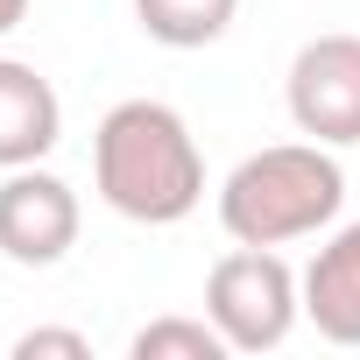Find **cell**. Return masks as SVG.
I'll return each mask as SVG.
<instances>
[{
	"mask_svg": "<svg viewBox=\"0 0 360 360\" xmlns=\"http://www.w3.org/2000/svg\"><path fill=\"white\" fill-rule=\"evenodd\" d=\"M78 248V191L57 169L22 162L0 176V255L15 269H57Z\"/></svg>",
	"mask_w": 360,
	"mask_h": 360,
	"instance_id": "obj_5",
	"label": "cell"
},
{
	"mask_svg": "<svg viewBox=\"0 0 360 360\" xmlns=\"http://www.w3.org/2000/svg\"><path fill=\"white\" fill-rule=\"evenodd\" d=\"M346 205V169L325 141H276L226 169L219 184V226L240 248H290L318 226H332Z\"/></svg>",
	"mask_w": 360,
	"mask_h": 360,
	"instance_id": "obj_2",
	"label": "cell"
},
{
	"mask_svg": "<svg viewBox=\"0 0 360 360\" xmlns=\"http://www.w3.org/2000/svg\"><path fill=\"white\" fill-rule=\"evenodd\" d=\"M64 141V99L57 85L22 64V57H0V169H22L43 162Z\"/></svg>",
	"mask_w": 360,
	"mask_h": 360,
	"instance_id": "obj_6",
	"label": "cell"
},
{
	"mask_svg": "<svg viewBox=\"0 0 360 360\" xmlns=\"http://www.w3.org/2000/svg\"><path fill=\"white\" fill-rule=\"evenodd\" d=\"M92 184L99 198L134 226H176L205 198V155L191 120L162 99H120L106 106L92 134Z\"/></svg>",
	"mask_w": 360,
	"mask_h": 360,
	"instance_id": "obj_1",
	"label": "cell"
},
{
	"mask_svg": "<svg viewBox=\"0 0 360 360\" xmlns=\"http://www.w3.org/2000/svg\"><path fill=\"white\" fill-rule=\"evenodd\" d=\"M22 22H29V0H0V36L22 29Z\"/></svg>",
	"mask_w": 360,
	"mask_h": 360,
	"instance_id": "obj_11",
	"label": "cell"
},
{
	"mask_svg": "<svg viewBox=\"0 0 360 360\" xmlns=\"http://www.w3.org/2000/svg\"><path fill=\"white\" fill-rule=\"evenodd\" d=\"M283 99H290L297 134H311L325 148H353L360 141V36H346V29L311 36L290 57Z\"/></svg>",
	"mask_w": 360,
	"mask_h": 360,
	"instance_id": "obj_4",
	"label": "cell"
},
{
	"mask_svg": "<svg viewBox=\"0 0 360 360\" xmlns=\"http://www.w3.org/2000/svg\"><path fill=\"white\" fill-rule=\"evenodd\" d=\"M134 360H226V332L212 318H148L134 339H127Z\"/></svg>",
	"mask_w": 360,
	"mask_h": 360,
	"instance_id": "obj_9",
	"label": "cell"
},
{
	"mask_svg": "<svg viewBox=\"0 0 360 360\" xmlns=\"http://www.w3.org/2000/svg\"><path fill=\"white\" fill-rule=\"evenodd\" d=\"M304 318L332 346H360V219L339 226L304 269Z\"/></svg>",
	"mask_w": 360,
	"mask_h": 360,
	"instance_id": "obj_7",
	"label": "cell"
},
{
	"mask_svg": "<svg viewBox=\"0 0 360 360\" xmlns=\"http://www.w3.org/2000/svg\"><path fill=\"white\" fill-rule=\"evenodd\" d=\"M240 0H134V22L162 50H205L233 29Z\"/></svg>",
	"mask_w": 360,
	"mask_h": 360,
	"instance_id": "obj_8",
	"label": "cell"
},
{
	"mask_svg": "<svg viewBox=\"0 0 360 360\" xmlns=\"http://www.w3.org/2000/svg\"><path fill=\"white\" fill-rule=\"evenodd\" d=\"M205 318L226 332L233 353H276L304 318V276L276 248H240L212 262L205 276Z\"/></svg>",
	"mask_w": 360,
	"mask_h": 360,
	"instance_id": "obj_3",
	"label": "cell"
},
{
	"mask_svg": "<svg viewBox=\"0 0 360 360\" xmlns=\"http://www.w3.org/2000/svg\"><path fill=\"white\" fill-rule=\"evenodd\" d=\"M36 353H64V360H85V353H92V339H85V332H57V325H36V332H22V339H15V360H36Z\"/></svg>",
	"mask_w": 360,
	"mask_h": 360,
	"instance_id": "obj_10",
	"label": "cell"
}]
</instances>
